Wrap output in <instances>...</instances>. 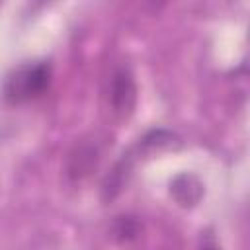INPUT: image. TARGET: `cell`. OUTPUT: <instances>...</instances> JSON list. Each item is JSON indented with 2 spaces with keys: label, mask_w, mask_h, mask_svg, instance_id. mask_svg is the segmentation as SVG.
Returning a JSON list of instances; mask_svg holds the SVG:
<instances>
[{
  "label": "cell",
  "mask_w": 250,
  "mask_h": 250,
  "mask_svg": "<svg viewBox=\"0 0 250 250\" xmlns=\"http://www.w3.org/2000/svg\"><path fill=\"white\" fill-rule=\"evenodd\" d=\"M53 66L49 61H27L12 68L2 84V98L8 104H23L39 98L51 84Z\"/></svg>",
  "instance_id": "6da1fadb"
},
{
  "label": "cell",
  "mask_w": 250,
  "mask_h": 250,
  "mask_svg": "<svg viewBox=\"0 0 250 250\" xmlns=\"http://www.w3.org/2000/svg\"><path fill=\"white\" fill-rule=\"evenodd\" d=\"M137 102L135 76L127 66H119L109 80V104L115 113L129 115Z\"/></svg>",
  "instance_id": "7a4b0ae2"
},
{
  "label": "cell",
  "mask_w": 250,
  "mask_h": 250,
  "mask_svg": "<svg viewBox=\"0 0 250 250\" xmlns=\"http://www.w3.org/2000/svg\"><path fill=\"white\" fill-rule=\"evenodd\" d=\"M98 158H100V152H98V146L96 145H92V143H80L68 154L66 174L72 180H80V178L88 176L92 172V168H96Z\"/></svg>",
  "instance_id": "3957f363"
},
{
  "label": "cell",
  "mask_w": 250,
  "mask_h": 250,
  "mask_svg": "<svg viewBox=\"0 0 250 250\" xmlns=\"http://www.w3.org/2000/svg\"><path fill=\"white\" fill-rule=\"evenodd\" d=\"M170 193L182 207H193L203 197V184L197 176L184 172L170 182Z\"/></svg>",
  "instance_id": "277c9868"
},
{
  "label": "cell",
  "mask_w": 250,
  "mask_h": 250,
  "mask_svg": "<svg viewBox=\"0 0 250 250\" xmlns=\"http://www.w3.org/2000/svg\"><path fill=\"white\" fill-rule=\"evenodd\" d=\"M111 232H113V238H115V240H119V242H129V240H133V238L139 236V232H141V223H139L137 217L119 215V217H115V221H113Z\"/></svg>",
  "instance_id": "5b68a950"
},
{
  "label": "cell",
  "mask_w": 250,
  "mask_h": 250,
  "mask_svg": "<svg viewBox=\"0 0 250 250\" xmlns=\"http://www.w3.org/2000/svg\"><path fill=\"white\" fill-rule=\"evenodd\" d=\"M197 250H221V246L217 244V240H215L213 234L205 232L203 238H201V242H199V248H197Z\"/></svg>",
  "instance_id": "8992f818"
}]
</instances>
